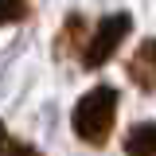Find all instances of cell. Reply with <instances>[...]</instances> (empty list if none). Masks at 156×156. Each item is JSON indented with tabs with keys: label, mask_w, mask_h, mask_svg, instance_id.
Wrapping results in <instances>:
<instances>
[{
	"label": "cell",
	"mask_w": 156,
	"mask_h": 156,
	"mask_svg": "<svg viewBox=\"0 0 156 156\" xmlns=\"http://www.w3.org/2000/svg\"><path fill=\"white\" fill-rule=\"evenodd\" d=\"M113 117H117V90L113 86H94L74 105L70 125H74L78 140H86V144L98 148V144H105L109 133H113Z\"/></svg>",
	"instance_id": "6da1fadb"
},
{
	"label": "cell",
	"mask_w": 156,
	"mask_h": 156,
	"mask_svg": "<svg viewBox=\"0 0 156 156\" xmlns=\"http://www.w3.org/2000/svg\"><path fill=\"white\" fill-rule=\"evenodd\" d=\"M129 31H133V16H129V12L101 16V20H98V27L90 31V39H86V47H82V66H86V70L105 66V62L113 58V51L125 43Z\"/></svg>",
	"instance_id": "7a4b0ae2"
},
{
	"label": "cell",
	"mask_w": 156,
	"mask_h": 156,
	"mask_svg": "<svg viewBox=\"0 0 156 156\" xmlns=\"http://www.w3.org/2000/svg\"><path fill=\"white\" fill-rule=\"evenodd\" d=\"M125 70H129V82H133V86H140V90L152 94L156 90V39H144V43L136 47Z\"/></svg>",
	"instance_id": "3957f363"
},
{
	"label": "cell",
	"mask_w": 156,
	"mask_h": 156,
	"mask_svg": "<svg viewBox=\"0 0 156 156\" xmlns=\"http://www.w3.org/2000/svg\"><path fill=\"white\" fill-rule=\"evenodd\" d=\"M125 152L129 156H156V121H140L125 133Z\"/></svg>",
	"instance_id": "277c9868"
},
{
	"label": "cell",
	"mask_w": 156,
	"mask_h": 156,
	"mask_svg": "<svg viewBox=\"0 0 156 156\" xmlns=\"http://www.w3.org/2000/svg\"><path fill=\"white\" fill-rule=\"evenodd\" d=\"M27 16V0H0V27Z\"/></svg>",
	"instance_id": "5b68a950"
},
{
	"label": "cell",
	"mask_w": 156,
	"mask_h": 156,
	"mask_svg": "<svg viewBox=\"0 0 156 156\" xmlns=\"http://www.w3.org/2000/svg\"><path fill=\"white\" fill-rule=\"evenodd\" d=\"M8 152H12V156H35V148H27V144H16V140H8Z\"/></svg>",
	"instance_id": "8992f818"
},
{
	"label": "cell",
	"mask_w": 156,
	"mask_h": 156,
	"mask_svg": "<svg viewBox=\"0 0 156 156\" xmlns=\"http://www.w3.org/2000/svg\"><path fill=\"white\" fill-rule=\"evenodd\" d=\"M0 156H8V133H4V125H0Z\"/></svg>",
	"instance_id": "52a82bcc"
}]
</instances>
